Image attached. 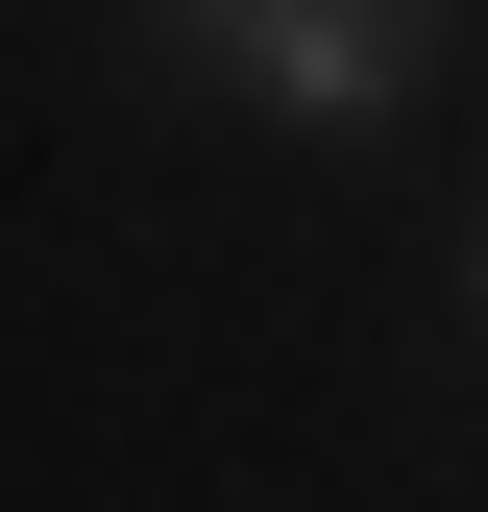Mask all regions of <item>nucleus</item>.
Instances as JSON below:
<instances>
[{
    "mask_svg": "<svg viewBox=\"0 0 488 512\" xmlns=\"http://www.w3.org/2000/svg\"><path fill=\"white\" fill-rule=\"evenodd\" d=\"M196 49H220L269 122H391V98H415V49H440V0H220Z\"/></svg>",
    "mask_w": 488,
    "mask_h": 512,
    "instance_id": "obj_1",
    "label": "nucleus"
},
{
    "mask_svg": "<svg viewBox=\"0 0 488 512\" xmlns=\"http://www.w3.org/2000/svg\"><path fill=\"white\" fill-rule=\"evenodd\" d=\"M147 25H171V49H196V25H220V0H147Z\"/></svg>",
    "mask_w": 488,
    "mask_h": 512,
    "instance_id": "obj_2",
    "label": "nucleus"
}]
</instances>
